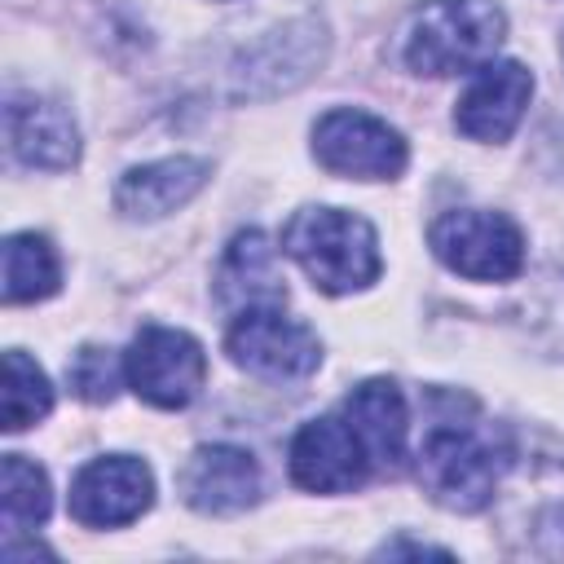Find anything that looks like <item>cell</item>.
Returning a JSON list of instances; mask_svg holds the SVG:
<instances>
[{
	"label": "cell",
	"mask_w": 564,
	"mask_h": 564,
	"mask_svg": "<svg viewBox=\"0 0 564 564\" xmlns=\"http://www.w3.org/2000/svg\"><path fill=\"white\" fill-rule=\"evenodd\" d=\"M507 463L511 454L502 436L476 414L436 419L419 445V480L449 511H480L494 498Z\"/></svg>",
	"instance_id": "cell-1"
},
{
	"label": "cell",
	"mask_w": 564,
	"mask_h": 564,
	"mask_svg": "<svg viewBox=\"0 0 564 564\" xmlns=\"http://www.w3.org/2000/svg\"><path fill=\"white\" fill-rule=\"evenodd\" d=\"M282 251L326 295L361 291L383 269L370 220L344 207H300L282 229Z\"/></svg>",
	"instance_id": "cell-2"
},
{
	"label": "cell",
	"mask_w": 564,
	"mask_h": 564,
	"mask_svg": "<svg viewBox=\"0 0 564 564\" xmlns=\"http://www.w3.org/2000/svg\"><path fill=\"white\" fill-rule=\"evenodd\" d=\"M507 35L494 0H427L401 31V62L414 75H458L485 66Z\"/></svg>",
	"instance_id": "cell-3"
},
{
	"label": "cell",
	"mask_w": 564,
	"mask_h": 564,
	"mask_svg": "<svg viewBox=\"0 0 564 564\" xmlns=\"http://www.w3.org/2000/svg\"><path fill=\"white\" fill-rule=\"evenodd\" d=\"M432 256L471 282H511L524 269V234L511 216L485 207H454L427 229Z\"/></svg>",
	"instance_id": "cell-4"
},
{
	"label": "cell",
	"mask_w": 564,
	"mask_h": 564,
	"mask_svg": "<svg viewBox=\"0 0 564 564\" xmlns=\"http://www.w3.org/2000/svg\"><path fill=\"white\" fill-rule=\"evenodd\" d=\"M330 53V35L326 22L317 13L291 18L286 26L260 35L256 44H247L229 70L234 79V97H278L300 88L304 79H313V70H322Z\"/></svg>",
	"instance_id": "cell-5"
},
{
	"label": "cell",
	"mask_w": 564,
	"mask_h": 564,
	"mask_svg": "<svg viewBox=\"0 0 564 564\" xmlns=\"http://www.w3.org/2000/svg\"><path fill=\"white\" fill-rule=\"evenodd\" d=\"M225 352L234 366H242L256 379H273V383H295L308 379L322 366V344L317 335L286 317L278 304H260V308H242L225 335Z\"/></svg>",
	"instance_id": "cell-6"
},
{
	"label": "cell",
	"mask_w": 564,
	"mask_h": 564,
	"mask_svg": "<svg viewBox=\"0 0 564 564\" xmlns=\"http://www.w3.org/2000/svg\"><path fill=\"white\" fill-rule=\"evenodd\" d=\"M313 159L335 176L392 181V176L405 172L410 150H405V137L388 119L339 106V110H326L313 123Z\"/></svg>",
	"instance_id": "cell-7"
},
{
	"label": "cell",
	"mask_w": 564,
	"mask_h": 564,
	"mask_svg": "<svg viewBox=\"0 0 564 564\" xmlns=\"http://www.w3.org/2000/svg\"><path fill=\"white\" fill-rule=\"evenodd\" d=\"M123 370H128V388L141 401L159 410H181L198 397L207 379V357L203 344L176 326H141V335L123 352Z\"/></svg>",
	"instance_id": "cell-8"
},
{
	"label": "cell",
	"mask_w": 564,
	"mask_h": 564,
	"mask_svg": "<svg viewBox=\"0 0 564 564\" xmlns=\"http://www.w3.org/2000/svg\"><path fill=\"white\" fill-rule=\"evenodd\" d=\"M370 471L375 458L357 427L344 419V410L308 419L291 441V480L308 494H348L366 485Z\"/></svg>",
	"instance_id": "cell-9"
},
{
	"label": "cell",
	"mask_w": 564,
	"mask_h": 564,
	"mask_svg": "<svg viewBox=\"0 0 564 564\" xmlns=\"http://www.w3.org/2000/svg\"><path fill=\"white\" fill-rule=\"evenodd\" d=\"M154 502V476L132 454H106L75 471L70 480V516L88 529L132 524Z\"/></svg>",
	"instance_id": "cell-10"
},
{
	"label": "cell",
	"mask_w": 564,
	"mask_h": 564,
	"mask_svg": "<svg viewBox=\"0 0 564 564\" xmlns=\"http://www.w3.org/2000/svg\"><path fill=\"white\" fill-rule=\"evenodd\" d=\"M533 97V75L520 62H485L476 66L471 84L463 88L454 106V128L471 141H507L516 123L524 119V106Z\"/></svg>",
	"instance_id": "cell-11"
},
{
	"label": "cell",
	"mask_w": 564,
	"mask_h": 564,
	"mask_svg": "<svg viewBox=\"0 0 564 564\" xmlns=\"http://www.w3.org/2000/svg\"><path fill=\"white\" fill-rule=\"evenodd\" d=\"M4 137H9L13 159L40 172H66L79 159V128L70 110L40 93H9Z\"/></svg>",
	"instance_id": "cell-12"
},
{
	"label": "cell",
	"mask_w": 564,
	"mask_h": 564,
	"mask_svg": "<svg viewBox=\"0 0 564 564\" xmlns=\"http://www.w3.org/2000/svg\"><path fill=\"white\" fill-rule=\"evenodd\" d=\"M181 498L203 516H234L260 498V467L238 445H203L181 471Z\"/></svg>",
	"instance_id": "cell-13"
},
{
	"label": "cell",
	"mask_w": 564,
	"mask_h": 564,
	"mask_svg": "<svg viewBox=\"0 0 564 564\" xmlns=\"http://www.w3.org/2000/svg\"><path fill=\"white\" fill-rule=\"evenodd\" d=\"M212 176L207 159L194 154H172V159H154L141 167H128L115 185V207L128 220H159L176 207H185Z\"/></svg>",
	"instance_id": "cell-14"
},
{
	"label": "cell",
	"mask_w": 564,
	"mask_h": 564,
	"mask_svg": "<svg viewBox=\"0 0 564 564\" xmlns=\"http://www.w3.org/2000/svg\"><path fill=\"white\" fill-rule=\"evenodd\" d=\"M216 300L234 313L286 300V286L278 273V251L260 229L234 234V242L220 260V273H216Z\"/></svg>",
	"instance_id": "cell-15"
},
{
	"label": "cell",
	"mask_w": 564,
	"mask_h": 564,
	"mask_svg": "<svg viewBox=\"0 0 564 564\" xmlns=\"http://www.w3.org/2000/svg\"><path fill=\"white\" fill-rule=\"evenodd\" d=\"M344 419L357 427V436L366 441L375 467H397L405 458V441H410V410L405 397L392 379H366L344 397Z\"/></svg>",
	"instance_id": "cell-16"
},
{
	"label": "cell",
	"mask_w": 564,
	"mask_h": 564,
	"mask_svg": "<svg viewBox=\"0 0 564 564\" xmlns=\"http://www.w3.org/2000/svg\"><path fill=\"white\" fill-rule=\"evenodd\" d=\"M62 286L57 247L44 234H9L4 238V304H35Z\"/></svg>",
	"instance_id": "cell-17"
},
{
	"label": "cell",
	"mask_w": 564,
	"mask_h": 564,
	"mask_svg": "<svg viewBox=\"0 0 564 564\" xmlns=\"http://www.w3.org/2000/svg\"><path fill=\"white\" fill-rule=\"evenodd\" d=\"M48 410H53L48 375L22 348H9L4 352V370H0V427L4 432H22V427L40 423Z\"/></svg>",
	"instance_id": "cell-18"
},
{
	"label": "cell",
	"mask_w": 564,
	"mask_h": 564,
	"mask_svg": "<svg viewBox=\"0 0 564 564\" xmlns=\"http://www.w3.org/2000/svg\"><path fill=\"white\" fill-rule=\"evenodd\" d=\"M0 507H4V529L9 533H26L35 524L48 520L53 511V489L40 463H31L26 454H4L0 463Z\"/></svg>",
	"instance_id": "cell-19"
},
{
	"label": "cell",
	"mask_w": 564,
	"mask_h": 564,
	"mask_svg": "<svg viewBox=\"0 0 564 564\" xmlns=\"http://www.w3.org/2000/svg\"><path fill=\"white\" fill-rule=\"evenodd\" d=\"M66 379H70L75 397H84V401H93V405H106V401H115V392H119V383L128 379V370H123V361H119L110 348L88 344V348H79L75 361L66 366Z\"/></svg>",
	"instance_id": "cell-20"
},
{
	"label": "cell",
	"mask_w": 564,
	"mask_h": 564,
	"mask_svg": "<svg viewBox=\"0 0 564 564\" xmlns=\"http://www.w3.org/2000/svg\"><path fill=\"white\" fill-rule=\"evenodd\" d=\"M533 317L542 322V330H551V335L564 344V286H555V291L533 308Z\"/></svg>",
	"instance_id": "cell-21"
},
{
	"label": "cell",
	"mask_w": 564,
	"mask_h": 564,
	"mask_svg": "<svg viewBox=\"0 0 564 564\" xmlns=\"http://www.w3.org/2000/svg\"><path fill=\"white\" fill-rule=\"evenodd\" d=\"M560 53H564V44H560Z\"/></svg>",
	"instance_id": "cell-22"
}]
</instances>
